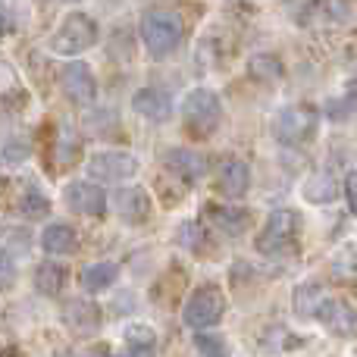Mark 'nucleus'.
Segmentation results:
<instances>
[{"label": "nucleus", "mask_w": 357, "mask_h": 357, "mask_svg": "<svg viewBox=\"0 0 357 357\" xmlns=\"http://www.w3.org/2000/svg\"><path fill=\"white\" fill-rule=\"evenodd\" d=\"M60 88H63V94L79 107L94 104V98H98V79H94L91 66L82 60L66 63V66L60 69Z\"/></svg>", "instance_id": "8"}, {"label": "nucleus", "mask_w": 357, "mask_h": 357, "mask_svg": "<svg viewBox=\"0 0 357 357\" xmlns=\"http://www.w3.org/2000/svg\"><path fill=\"white\" fill-rule=\"evenodd\" d=\"M320 304H323V289L317 282H301L295 289V314L298 317H304V320L317 317Z\"/></svg>", "instance_id": "21"}, {"label": "nucleus", "mask_w": 357, "mask_h": 357, "mask_svg": "<svg viewBox=\"0 0 357 357\" xmlns=\"http://www.w3.org/2000/svg\"><path fill=\"white\" fill-rule=\"evenodd\" d=\"M116 213L123 216L126 222H132V226L144 222L151 216V197H148V191L138 188V185H132V188H123L116 195Z\"/></svg>", "instance_id": "13"}, {"label": "nucleus", "mask_w": 357, "mask_h": 357, "mask_svg": "<svg viewBox=\"0 0 357 357\" xmlns=\"http://www.w3.org/2000/svg\"><path fill=\"white\" fill-rule=\"evenodd\" d=\"M298 229H301V213H295V210H273L257 238V251L279 254L282 248H289L298 238Z\"/></svg>", "instance_id": "6"}, {"label": "nucleus", "mask_w": 357, "mask_h": 357, "mask_svg": "<svg viewBox=\"0 0 357 357\" xmlns=\"http://www.w3.org/2000/svg\"><path fill=\"white\" fill-rule=\"evenodd\" d=\"M123 357H157V345H132V342H126Z\"/></svg>", "instance_id": "31"}, {"label": "nucleus", "mask_w": 357, "mask_h": 357, "mask_svg": "<svg viewBox=\"0 0 357 357\" xmlns=\"http://www.w3.org/2000/svg\"><path fill=\"white\" fill-rule=\"evenodd\" d=\"M94 44H98V22L88 13H69L60 22V29L50 35V50L63 56L85 54Z\"/></svg>", "instance_id": "2"}, {"label": "nucleus", "mask_w": 357, "mask_h": 357, "mask_svg": "<svg viewBox=\"0 0 357 357\" xmlns=\"http://www.w3.org/2000/svg\"><path fill=\"white\" fill-rule=\"evenodd\" d=\"M41 248L50 257H63V254H73L79 248V232L66 222H54L41 232Z\"/></svg>", "instance_id": "16"}, {"label": "nucleus", "mask_w": 357, "mask_h": 357, "mask_svg": "<svg viewBox=\"0 0 357 357\" xmlns=\"http://www.w3.org/2000/svg\"><path fill=\"white\" fill-rule=\"evenodd\" d=\"M85 357H113V354L110 351H100V348H98V351H88Z\"/></svg>", "instance_id": "35"}, {"label": "nucleus", "mask_w": 357, "mask_h": 357, "mask_svg": "<svg viewBox=\"0 0 357 357\" xmlns=\"http://www.w3.org/2000/svg\"><path fill=\"white\" fill-rule=\"evenodd\" d=\"M16 354H19L16 342H13L10 335H3V333H0V357H16Z\"/></svg>", "instance_id": "33"}, {"label": "nucleus", "mask_w": 357, "mask_h": 357, "mask_svg": "<svg viewBox=\"0 0 357 357\" xmlns=\"http://www.w3.org/2000/svg\"><path fill=\"white\" fill-rule=\"evenodd\" d=\"M138 173V160L126 151H98L88 160V176L94 182H129Z\"/></svg>", "instance_id": "7"}, {"label": "nucleus", "mask_w": 357, "mask_h": 357, "mask_svg": "<svg viewBox=\"0 0 357 357\" xmlns=\"http://www.w3.org/2000/svg\"><path fill=\"white\" fill-rule=\"evenodd\" d=\"M304 197H307L310 204H329L339 197V182H335L329 173H317L307 178V185H304Z\"/></svg>", "instance_id": "20"}, {"label": "nucleus", "mask_w": 357, "mask_h": 357, "mask_svg": "<svg viewBox=\"0 0 357 357\" xmlns=\"http://www.w3.org/2000/svg\"><path fill=\"white\" fill-rule=\"evenodd\" d=\"M345 197H348V207H351V213L357 216V169H351L345 178Z\"/></svg>", "instance_id": "30"}, {"label": "nucleus", "mask_w": 357, "mask_h": 357, "mask_svg": "<svg viewBox=\"0 0 357 357\" xmlns=\"http://www.w3.org/2000/svg\"><path fill=\"white\" fill-rule=\"evenodd\" d=\"M69 3H79V0H69Z\"/></svg>", "instance_id": "36"}, {"label": "nucleus", "mask_w": 357, "mask_h": 357, "mask_svg": "<svg viewBox=\"0 0 357 357\" xmlns=\"http://www.w3.org/2000/svg\"><path fill=\"white\" fill-rule=\"evenodd\" d=\"M19 210H22V216H29V220H41V216L50 213V201L38 188H29L19 197Z\"/></svg>", "instance_id": "23"}, {"label": "nucleus", "mask_w": 357, "mask_h": 357, "mask_svg": "<svg viewBox=\"0 0 357 357\" xmlns=\"http://www.w3.org/2000/svg\"><path fill=\"white\" fill-rule=\"evenodd\" d=\"M182 116H185L188 132H195V135H210V132L220 126L222 104L213 91L197 88V91H191L188 98L182 100Z\"/></svg>", "instance_id": "5"}, {"label": "nucleus", "mask_w": 357, "mask_h": 357, "mask_svg": "<svg viewBox=\"0 0 357 357\" xmlns=\"http://www.w3.org/2000/svg\"><path fill=\"white\" fill-rule=\"evenodd\" d=\"M248 73H251L257 82H276L279 75H282V63H279L273 54H257V56H251V63H248Z\"/></svg>", "instance_id": "22"}, {"label": "nucleus", "mask_w": 357, "mask_h": 357, "mask_svg": "<svg viewBox=\"0 0 357 357\" xmlns=\"http://www.w3.org/2000/svg\"><path fill=\"white\" fill-rule=\"evenodd\" d=\"M167 167L173 169V173L182 176L185 182H197V178L207 173V160H204L197 151H191V148H173V151H167Z\"/></svg>", "instance_id": "15"}, {"label": "nucleus", "mask_w": 357, "mask_h": 357, "mask_svg": "<svg viewBox=\"0 0 357 357\" xmlns=\"http://www.w3.org/2000/svg\"><path fill=\"white\" fill-rule=\"evenodd\" d=\"M66 207L73 210V213H82V216H94V220H100V216L107 213V191L100 188L98 182H69L66 185Z\"/></svg>", "instance_id": "9"}, {"label": "nucleus", "mask_w": 357, "mask_h": 357, "mask_svg": "<svg viewBox=\"0 0 357 357\" xmlns=\"http://www.w3.org/2000/svg\"><path fill=\"white\" fill-rule=\"evenodd\" d=\"M207 216L213 220L216 229L229 235H241L248 229V213L238 207H222V204H207Z\"/></svg>", "instance_id": "17"}, {"label": "nucleus", "mask_w": 357, "mask_h": 357, "mask_svg": "<svg viewBox=\"0 0 357 357\" xmlns=\"http://www.w3.org/2000/svg\"><path fill=\"white\" fill-rule=\"evenodd\" d=\"M195 345H197V351H201L204 357H229V348H226V342H222L220 335L201 333V335L195 339Z\"/></svg>", "instance_id": "25"}, {"label": "nucleus", "mask_w": 357, "mask_h": 357, "mask_svg": "<svg viewBox=\"0 0 357 357\" xmlns=\"http://www.w3.org/2000/svg\"><path fill=\"white\" fill-rule=\"evenodd\" d=\"M317 126H320V116H317L314 107L295 104V107H285L276 116L273 135H276L279 144H304L317 135Z\"/></svg>", "instance_id": "4"}, {"label": "nucleus", "mask_w": 357, "mask_h": 357, "mask_svg": "<svg viewBox=\"0 0 357 357\" xmlns=\"http://www.w3.org/2000/svg\"><path fill=\"white\" fill-rule=\"evenodd\" d=\"M6 29H10V13H6V6L0 3V38L6 35Z\"/></svg>", "instance_id": "34"}, {"label": "nucleus", "mask_w": 357, "mask_h": 357, "mask_svg": "<svg viewBox=\"0 0 357 357\" xmlns=\"http://www.w3.org/2000/svg\"><path fill=\"white\" fill-rule=\"evenodd\" d=\"M63 323L75 335H94L100 329V323H104V310L91 298H73V301L63 304Z\"/></svg>", "instance_id": "10"}, {"label": "nucleus", "mask_w": 357, "mask_h": 357, "mask_svg": "<svg viewBox=\"0 0 357 357\" xmlns=\"http://www.w3.org/2000/svg\"><path fill=\"white\" fill-rule=\"evenodd\" d=\"M317 320L333 335H351L357 329V314L345 301H323L320 310H317Z\"/></svg>", "instance_id": "12"}, {"label": "nucleus", "mask_w": 357, "mask_h": 357, "mask_svg": "<svg viewBox=\"0 0 357 357\" xmlns=\"http://www.w3.org/2000/svg\"><path fill=\"white\" fill-rule=\"evenodd\" d=\"M63 285H66V266H60L56 260H44L35 270V289L41 295H47V298L60 295Z\"/></svg>", "instance_id": "19"}, {"label": "nucleus", "mask_w": 357, "mask_h": 357, "mask_svg": "<svg viewBox=\"0 0 357 357\" xmlns=\"http://www.w3.org/2000/svg\"><path fill=\"white\" fill-rule=\"evenodd\" d=\"M329 110H339L335 119H348V116H357V75L348 82L345 88V100L342 104H329Z\"/></svg>", "instance_id": "26"}, {"label": "nucleus", "mask_w": 357, "mask_h": 357, "mask_svg": "<svg viewBox=\"0 0 357 357\" xmlns=\"http://www.w3.org/2000/svg\"><path fill=\"white\" fill-rule=\"evenodd\" d=\"M132 110L142 113L151 123H163V119H169L173 100H169V94L157 91V88H142V91H135V98H132Z\"/></svg>", "instance_id": "14"}, {"label": "nucleus", "mask_w": 357, "mask_h": 357, "mask_svg": "<svg viewBox=\"0 0 357 357\" xmlns=\"http://www.w3.org/2000/svg\"><path fill=\"white\" fill-rule=\"evenodd\" d=\"M178 241H182V248H188V251H201V245L207 241L204 226L201 222H185V226L178 229Z\"/></svg>", "instance_id": "24"}, {"label": "nucleus", "mask_w": 357, "mask_h": 357, "mask_svg": "<svg viewBox=\"0 0 357 357\" xmlns=\"http://www.w3.org/2000/svg\"><path fill=\"white\" fill-rule=\"evenodd\" d=\"M282 6L289 16H295V22H307V16L314 13L317 0H282Z\"/></svg>", "instance_id": "29"}, {"label": "nucleus", "mask_w": 357, "mask_h": 357, "mask_svg": "<svg viewBox=\"0 0 357 357\" xmlns=\"http://www.w3.org/2000/svg\"><path fill=\"white\" fill-rule=\"evenodd\" d=\"M13 273H16V266H13L10 254H3V251H0V285H3V282H10V279H13Z\"/></svg>", "instance_id": "32"}, {"label": "nucleus", "mask_w": 357, "mask_h": 357, "mask_svg": "<svg viewBox=\"0 0 357 357\" xmlns=\"http://www.w3.org/2000/svg\"><path fill=\"white\" fill-rule=\"evenodd\" d=\"M116 276H119L116 264H88L85 270L79 273V285L94 295V291L110 289V285L116 282Z\"/></svg>", "instance_id": "18"}, {"label": "nucleus", "mask_w": 357, "mask_h": 357, "mask_svg": "<svg viewBox=\"0 0 357 357\" xmlns=\"http://www.w3.org/2000/svg\"><path fill=\"white\" fill-rule=\"evenodd\" d=\"M182 16L173 10H148L142 16V41L154 60H167L169 54H176V47L182 44Z\"/></svg>", "instance_id": "1"}, {"label": "nucleus", "mask_w": 357, "mask_h": 357, "mask_svg": "<svg viewBox=\"0 0 357 357\" xmlns=\"http://www.w3.org/2000/svg\"><path fill=\"white\" fill-rule=\"evenodd\" d=\"M79 151H82L79 138L66 129L60 135V151H56V160H60V163H75V160H79Z\"/></svg>", "instance_id": "27"}, {"label": "nucleus", "mask_w": 357, "mask_h": 357, "mask_svg": "<svg viewBox=\"0 0 357 357\" xmlns=\"http://www.w3.org/2000/svg\"><path fill=\"white\" fill-rule=\"evenodd\" d=\"M126 342H132V345H157V333L151 326H144V323H132L126 329Z\"/></svg>", "instance_id": "28"}, {"label": "nucleus", "mask_w": 357, "mask_h": 357, "mask_svg": "<svg viewBox=\"0 0 357 357\" xmlns=\"http://www.w3.org/2000/svg\"><path fill=\"white\" fill-rule=\"evenodd\" d=\"M222 314H226V295H222L216 285H204V289H197L195 295L185 301L182 320L188 329L204 333V329L216 326V323L222 320Z\"/></svg>", "instance_id": "3"}, {"label": "nucleus", "mask_w": 357, "mask_h": 357, "mask_svg": "<svg viewBox=\"0 0 357 357\" xmlns=\"http://www.w3.org/2000/svg\"><path fill=\"white\" fill-rule=\"evenodd\" d=\"M248 185H251V169H248L245 160L229 157V160H222L216 167V188H220V195L238 201V197H245Z\"/></svg>", "instance_id": "11"}]
</instances>
